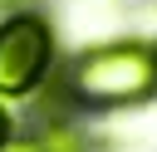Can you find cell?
I'll list each match as a JSON object with an SVG mask.
<instances>
[{
  "mask_svg": "<svg viewBox=\"0 0 157 152\" xmlns=\"http://www.w3.org/2000/svg\"><path fill=\"white\" fill-rule=\"evenodd\" d=\"M0 152H44V147H39V142H5Z\"/></svg>",
  "mask_w": 157,
  "mask_h": 152,
  "instance_id": "3957f363",
  "label": "cell"
},
{
  "mask_svg": "<svg viewBox=\"0 0 157 152\" xmlns=\"http://www.w3.org/2000/svg\"><path fill=\"white\" fill-rule=\"evenodd\" d=\"M54 59V34L34 10L0 20V98H25L39 88Z\"/></svg>",
  "mask_w": 157,
  "mask_h": 152,
  "instance_id": "7a4b0ae2",
  "label": "cell"
},
{
  "mask_svg": "<svg viewBox=\"0 0 157 152\" xmlns=\"http://www.w3.org/2000/svg\"><path fill=\"white\" fill-rule=\"evenodd\" d=\"M5 5H15V15H20V10L29 5V0H0V10H5Z\"/></svg>",
  "mask_w": 157,
  "mask_h": 152,
  "instance_id": "5b68a950",
  "label": "cell"
},
{
  "mask_svg": "<svg viewBox=\"0 0 157 152\" xmlns=\"http://www.w3.org/2000/svg\"><path fill=\"white\" fill-rule=\"evenodd\" d=\"M10 142V118H5V108H0V147Z\"/></svg>",
  "mask_w": 157,
  "mask_h": 152,
  "instance_id": "277c9868",
  "label": "cell"
},
{
  "mask_svg": "<svg viewBox=\"0 0 157 152\" xmlns=\"http://www.w3.org/2000/svg\"><path fill=\"white\" fill-rule=\"evenodd\" d=\"M69 93L93 108H128L157 93V49L142 39L83 49L69 69Z\"/></svg>",
  "mask_w": 157,
  "mask_h": 152,
  "instance_id": "6da1fadb",
  "label": "cell"
}]
</instances>
